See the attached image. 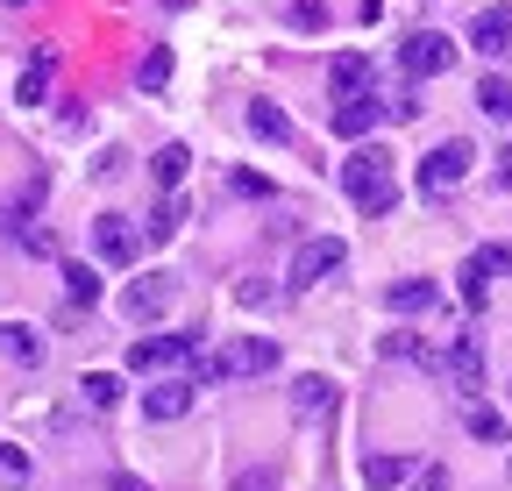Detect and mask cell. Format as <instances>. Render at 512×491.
I'll return each instance as SVG.
<instances>
[{"label": "cell", "instance_id": "obj_32", "mask_svg": "<svg viewBox=\"0 0 512 491\" xmlns=\"http://www.w3.org/2000/svg\"><path fill=\"white\" fill-rule=\"evenodd\" d=\"M406 491H448V470H441V463H427V470H413V477H406Z\"/></svg>", "mask_w": 512, "mask_h": 491}, {"label": "cell", "instance_id": "obj_35", "mask_svg": "<svg viewBox=\"0 0 512 491\" xmlns=\"http://www.w3.org/2000/svg\"><path fill=\"white\" fill-rule=\"evenodd\" d=\"M107 491H150V484H143L136 470H114V477H107Z\"/></svg>", "mask_w": 512, "mask_h": 491}, {"label": "cell", "instance_id": "obj_36", "mask_svg": "<svg viewBox=\"0 0 512 491\" xmlns=\"http://www.w3.org/2000/svg\"><path fill=\"white\" fill-rule=\"evenodd\" d=\"M491 178H498V193H512V150H498V171Z\"/></svg>", "mask_w": 512, "mask_h": 491}, {"label": "cell", "instance_id": "obj_2", "mask_svg": "<svg viewBox=\"0 0 512 491\" xmlns=\"http://www.w3.org/2000/svg\"><path fill=\"white\" fill-rule=\"evenodd\" d=\"M342 186H349V200L370 214V221H384L399 207V178H392V150H370V143H356L349 150V164H342Z\"/></svg>", "mask_w": 512, "mask_h": 491}, {"label": "cell", "instance_id": "obj_19", "mask_svg": "<svg viewBox=\"0 0 512 491\" xmlns=\"http://www.w3.org/2000/svg\"><path fill=\"white\" fill-rule=\"evenodd\" d=\"M249 136H264V143H292V114L278 100H249Z\"/></svg>", "mask_w": 512, "mask_h": 491}, {"label": "cell", "instance_id": "obj_30", "mask_svg": "<svg viewBox=\"0 0 512 491\" xmlns=\"http://www.w3.org/2000/svg\"><path fill=\"white\" fill-rule=\"evenodd\" d=\"M0 477H29V449L22 442H0Z\"/></svg>", "mask_w": 512, "mask_h": 491}, {"label": "cell", "instance_id": "obj_1", "mask_svg": "<svg viewBox=\"0 0 512 491\" xmlns=\"http://www.w3.org/2000/svg\"><path fill=\"white\" fill-rule=\"evenodd\" d=\"M278 342L271 335H235L228 349H192V385H228V378H271Z\"/></svg>", "mask_w": 512, "mask_h": 491}, {"label": "cell", "instance_id": "obj_14", "mask_svg": "<svg viewBox=\"0 0 512 491\" xmlns=\"http://www.w3.org/2000/svg\"><path fill=\"white\" fill-rule=\"evenodd\" d=\"M491 250H477V257H463V271H456V292H463V306H470V314H484V306H491Z\"/></svg>", "mask_w": 512, "mask_h": 491}, {"label": "cell", "instance_id": "obj_34", "mask_svg": "<svg viewBox=\"0 0 512 491\" xmlns=\"http://www.w3.org/2000/svg\"><path fill=\"white\" fill-rule=\"evenodd\" d=\"M121 171H128V157H121V150H100V164H93V178H121Z\"/></svg>", "mask_w": 512, "mask_h": 491}, {"label": "cell", "instance_id": "obj_13", "mask_svg": "<svg viewBox=\"0 0 512 491\" xmlns=\"http://www.w3.org/2000/svg\"><path fill=\"white\" fill-rule=\"evenodd\" d=\"M470 50H484V57H505V50H512V8H505V0H498V8H477Z\"/></svg>", "mask_w": 512, "mask_h": 491}, {"label": "cell", "instance_id": "obj_15", "mask_svg": "<svg viewBox=\"0 0 512 491\" xmlns=\"http://www.w3.org/2000/svg\"><path fill=\"white\" fill-rule=\"evenodd\" d=\"M292 413H299V420H320V413H335V378L306 371V378L292 385Z\"/></svg>", "mask_w": 512, "mask_h": 491}, {"label": "cell", "instance_id": "obj_10", "mask_svg": "<svg viewBox=\"0 0 512 491\" xmlns=\"http://www.w3.org/2000/svg\"><path fill=\"white\" fill-rule=\"evenodd\" d=\"M171 299H178V285H171L164 271H150V278H136V285L121 292V314H128V321H157Z\"/></svg>", "mask_w": 512, "mask_h": 491}, {"label": "cell", "instance_id": "obj_22", "mask_svg": "<svg viewBox=\"0 0 512 491\" xmlns=\"http://www.w3.org/2000/svg\"><path fill=\"white\" fill-rule=\"evenodd\" d=\"M477 107H484L491 121H512V79H505V72H484V79H477Z\"/></svg>", "mask_w": 512, "mask_h": 491}, {"label": "cell", "instance_id": "obj_26", "mask_svg": "<svg viewBox=\"0 0 512 491\" xmlns=\"http://www.w3.org/2000/svg\"><path fill=\"white\" fill-rule=\"evenodd\" d=\"M136 86H143V93H164V86H171V50H164V43H150V50H143Z\"/></svg>", "mask_w": 512, "mask_h": 491}, {"label": "cell", "instance_id": "obj_37", "mask_svg": "<svg viewBox=\"0 0 512 491\" xmlns=\"http://www.w3.org/2000/svg\"><path fill=\"white\" fill-rule=\"evenodd\" d=\"M164 8H171V15H185V8H192V0H164Z\"/></svg>", "mask_w": 512, "mask_h": 491}, {"label": "cell", "instance_id": "obj_27", "mask_svg": "<svg viewBox=\"0 0 512 491\" xmlns=\"http://www.w3.org/2000/svg\"><path fill=\"white\" fill-rule=\"evenodd\" d=\"M79 399H86L93 413H107V406L121 399V378H114V371H86V378H79Z\"/></svg>", "mask_w": 512, "mask_h": 491}, {"label": "cell", "instance_id": "obj_6", "mask_svg": "<svg viewBox=\"0 0 512 491\" xmlns=\"http://www.w3.org/2000/svg\"><path fill=\"white\" fill-rule=\"evenodd\" d=\"M93 257H100V264H114V271H128V264L143 257L136 221H128V214H100V221H93Z\"/></svg>", "mask_w": 512, "mask_h": 491}, {"label": "cell", "instance_id": "obj_28", "mask_svg": "<svg viewBox=\"0 0 512 491\" xmlns=\"http://www.w3.org/2000/svg\"><path fill=\"white\" fill-rule=\"evenodd\" d=\"M178 228H185V200H178V193H164V207L150 214V242H171Z\"/></svg>", "mask_w": 512, "mask_h": 491}, {"label": "cell", "instance_id": "obj_23", "mask_svg": "<svg viewBox=\"0 0 512 491\" xmlns=\"http://www.w3.org/2000/svg\"><path fill=\"white\" fill-rule=\"evenodd\" d=\"M463 427H470L477 442H491V449H505V442H512V420H505V413H491V406H470V413H463Z\"/></svg>", "mask_w": 512, "mask_h": 491}, {"label": "cell", "instance_id": "obj_17", "mask_svg": "<svg viewBox=\"0 0 512 491\" xmlns=\"http://www.w3.org/2000/svg\"><path fill=\"white\" fill-rule=\"evenodd\" d=\"M0 356H8V363H29V371H36V363H43V335H36L29 321H0Z\"/></svg>", "mask_w": 512, "mask_h": 491}, {"label": "cell", "instance_id": "obj_33", "mask_svg": "<svg viewBox=\"0 0 512 491\" xmlns=\"http://www.w3.org/2000/svg\"><path fill=\"white\" fill-rule=\"evenodd\" d=\"M228 491H278V477H271V470H242Z\"/></svg>", "mask_w": 512, "mask_h": 491}, {"label": "cell", "instance_id": "obj_7", "mask_svg": "<svg viewBox=\"0 0 512 491\" xmlns=\"http://www.w3.org/2000/svg\"><path fill=\"white\" fill-rule=\"evenodd\" d=\"M192 349H200V335H143L136 349H128V371L157 378V371H171V363H192Z\"/></svg>", "mask_w": 512, "mask_h": 491}, {"label": "cell", "instance_id": "obj_16", "mask_svg": "<svg viewBox=\"0 0 512 491\" xmlns=\"http://www.w3.org/2000/svg\"><path fill=\"white\" fill-rule=\"evenodd\" d=\"M434 299H441L434 278H399V285H384V306H392V314H427Z\"/></svg>", "mask_w": 512, "mask_h": 491}, {"label": "cell", "instance_id": "obj_29", "mask_svg": "<svg viewBox=\"0 0 512 491\" xmlns=\"http://www.w3.org/2000/svg\"><path fill=\"white\" fill-rule=\"evenodd\" d=\"M292 29H328V0H292Z\"/></svg>", "mask_w": 512, "mask_h": 491}, {"label": "cell", "instance_id": "obj_12", "mask_svg": "<svg viewBox=\"0 0 512 491\" xmlns=\"http://www.w3.org/2000/svg\"><path fill=\"white\" fill-rule=\"evenodd\" d=\"M43 193H50V178H29V186H22L15 200H0V235H15V242H29V221H36Z\"/></svg>", "mask_w": 512, "mask_h": 491}, {"label": "cell", "instance_id": "obj_3", "mask_svg": "<svg viewBox=\"0 0 512 491\" xmlns=\"http://www.w3.org/2000/svg\"><path fill=\"white\" fill-rule=\"evenodd\" d=\"M470 164H477V150H470L463 136H448V143H434V150L420 157V193H427V200H441V193H456L463 178H470Z\"/></svg>", "mask_w": 512, "mask_h": 491}, {"label": "cell", "instance_id": "obj_25", "mask_svg": "<svg viewBox=\"0 0 512 491\" xmlns=\"http://www.w3.org/2000/svg\"><path fill=\"white\" fill-rule=\"evenodd\" d=\"M57 278H64V299H72V306H93L100 299V271L93 264H64Z\"/></svg>", "mask_w": 512, "mask_h": 491}, {"label": "cell", "instance_id": "obj_24", "mask_svg": "<svg viewBox=\"0 0 512 491\" xmlns=\"http://www.w3.org/2000/svg\"><path fill=\"white\" fill-rule=\"evenodd\" d=\"M406 477H413L406 456H370V463H363V484H370V491H399Z\"/></svg>", "mask_w": 512, "mask_h": 491}, {"label": "cell", "instance_id": "obj_31", "mask_svg": "<svg viewBox=\"0 0 512 491\" xmlns=\"http://www.w3.org/2000/svg\"><path fill=\"white\" fill-rule=\"evenodd\" d=\"M228 186H235L242 200H271V178H256V171H235V178H228Z\"/></svg>", "mask_w": 512, "mask_h": 491}, {"label": "cell", "instance_id": "obj_11", "mask_svg": "<svg viewBox=\"0 0 512 491\" xmlns=\"http://www.w3.org/2000/svg\"><path fill=\"white\" fill-rule=\"evenodd\" d=\"M192 392H200L192 378H157V385L143 392V420H185V413H192Z\"/></svg>", "mask_w": 512, "mask_h": 491}, {"label": "cell", "instance_id": "obj_5", "mask_svg": "<svg viewBox=\"0 0 512 491\" xmlns=\"http://www.w3.org/2000/svg\"><path fill=\"white\" fill-rule=\"evenodd\" d=\"M448 65H456V43H448L441 29H413V36L399 43V72H406V79H441Z\"/></svg>", "mask_w": 512, "mask_h": 491}, {"label": "cell", "instance_id": "obj_4", "mask_svg": "<svg viewBox=\"0 0 512 491\" xmlns=\"http://www.w3.org/2000/svg\"><path fill=\"white\" fill-rule=\"evenodd\" d=\"M349 264V242L342 235H306L299 250H292V285L306 292V285H320V278H335Z\"/></svg>", "mask_w": 512, "mask_h": 491}, {"label": "cell", "instance_id": "obj_8", "mask_svg": "<svg viewBox=\"0 0 512 491\" xmlns=\"http://www.w3.org/2000/svg\"><path fill=\"white\" fill-rule=\"evenodd\" d=\"M377 121H384V100H377V93L363 86V93H342V100H335V114H328V129H335L342 143H363V136L377 129Z\"/></svg>", "mask_w": 512, "mask_h": 491}, {"label": "cell", "instance_id": "obj_20", "mask_svg": "<svg viewBox=\"0 0 512 491\" xmlns=\"http://www.w3.org/2000/svg\"><path fill=\"white\" fill-rule=\"evenodd\" d=\"M328 86H335V100H342V93H363V86H370V57H363V50H342L335 65H328Z\"/></svg>", "mask_w": 512, "mask_h": 491}, {"label": "cell", "instance_id": "obj_38", "mask_svg": "<svg viewBox=\"0 0 512 491\" xmlns=\"http://www.w3.org/2000/svg\"><path fill=\"white\" fill-rule=\"evenodd\" d=\"M0 8H29V0H0Z\"/></svg>", "mask_w": 512, "mask_h": 491}, {"label": "cell", "instance_id": "obj_18", "mask_svg": "<svg viewBox=\"0 0 512 491\" xmlns=\"http://www.w3.org/2000/svg\"><path fill=\"white\" fill-rule=\"evenodd\" d=\"M50 72H57V57L36 43V50H29V72H22V86H15V107H43V93H50Z\"/></svg>", "mask_w": 512, "mask_h": 491}, {"label": "cell", "instance_id": "obj_21", "mask_svg": "<svg viewBox=\"0 0 512 491\" xmlns=\"http://www.w3.org/2000/svg\"><path fill=\"white\" fill-rule=\"evenodd\" d=\"M185 171H192V150H185V143H164V150H157V164H150V178H157L164 193H178V186H185Z\"/></svg>", "mask_w": 512, "mask_h": 491}, {"label": "cell", "instance_id": "obj_9", "mask_svg": "<svg viewBox=\"0 0 512 491\" xmlns=\"http://www.w3.org/2000/svg\"><path fill=\"white\" fill-rule=\"evenodd\" d=\"M441 371L456 378L463 399H477V392H484V342H477V335H456V342L441 349Z\"/></svg>", "mask_w": 512, "mask_h": 491}]
</instances>
